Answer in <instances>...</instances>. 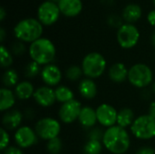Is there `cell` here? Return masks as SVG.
I'll return each mask as SVG.
<instances>
[{
    "instance_id": "6da1fadb",
    "label": "cell",
    "mask_w": 155,
    "mask_h": 154,
    "mask_svg": "<svg viewBox=\"0 0 155 154\" xmlns=\"http://www.w3.org/2000/svg\"><path fill=\"white\" fill-rule=\"evenodd\" d=\"M102 143L111 153L124 154L131 146V137L126 129L116 124L104 131Z\"/></svg>"
},
{
    "instance_id": "7a4b0ae2",
    "label": "cell",
    "mask_w": 155,
    "mask_h": 154,
    "mask_svg": "<svg viewBox=\"0 0 155 154\" xmlns=\"http://www.w3.org/2000/svg\"><path fill=\"white\" fill-rule=\"evenodd\" d=\"M31 61L37 63L39 65H47L52 64L56 55V48L54 43L45 37H41L33 42L28 49Z\"/></svg>"
},
{
    "instance_id": "3957f363",
    "label": "cell",
    "mask_w": 155,
    "mask_h": 154,
    "mask_svg": "<svg viewBox=\"0 0 155 154\" xmlns=\"http://www.w3.org/2000/svg\"><path fill=\"white\" fill-rule=\"evenodd\" d=\"M44 25L38 19L34 17L24 18L20 20L14 27L15 37L23 43H30L42 37Z\"/></svg>"
},
{
    "instance_id": "277c9868",
    "label": "cell",
    "mask_w": 155,
    "mask_h": 154,
    "mask_svg": "<svg viewBox=\"0 0 155 154\" xmlns=\"http://www.w3.org/2000/svg\"><path fill=\"white\" fill-rule=\"evenodd\" d=\"M107 66L104 56L98 52H91L87 54L82 61V70L86 78L96 79L102 76Z\"/></svg>"
},
{
    "instance_id": "5b68a950",
    "label": "cell",
    "mask_w": 155,
    "mask_h": 154,
    "mask_svg": "<svg viewBox=\"0 0 155 154\" xmlns=\"http://www.w3.org/2000/svg\"><path fill=\"white\" fill-rule=\"evenodd\" d=\"M130 128L132 134L139 140L147 141L155 137V119L149 114L136 117Z\"/></svg>"
},
{
    "instance_id": "8992f818",
    "label": "cell",
    "mask_w": 155,
    "mask_h": 154,
    "mask_svg": "<svg viewBox=\"0 0 155 154\" xmlns=\"http://www.w3.org/2000/svg\"><path fill=\"white\" fill-rule=\"evenodd\" d=\"M128 81L136 88H145L153 84V70L145 64H135L129 69Z\"/></svg>"
},
{
    "instance_id": "52a82bcc",
    "label": "cell",
    "mask_w": 155,
    "mask_h": 154,
    "mask_svg": "<svg viewBox=\"0 0 155 154\" xmlns=\"http://www.w3.org/2000/svg\"><path fill=\"white\" fill-rule=\"evenodd\" d=\"M35 131L38 138L48 142L59 136L61 124L58 120L53 117H44L36 122Z\"/></svg>"
},
{
    "instance_id": "ba28073f",
    "label": "cell",
    "mask_w": 155,
    "mask_h": 154,
    "mask_svg": "<svg viewBox=\"0 0 155 154\" xmlns=\"http://www.w3.org/2000/svg\"><path fill=\"white\" fill-rule=\"evenodd\" d=\"M116 39L122 48L132 49L140 40V31L134 24L124 23L117 30Z\"/></svg>"
},
{
    "instance_id": "9c48e42d",
    "label": "cell",
    "mask_w": 155,
    "mask_h": 154,
    "mask_svg": "<svg viewBox=\"0 0 155 154\" xmlns=\"http://www.w3.org/2000/svg\"><path fill=\"white\" fill-rule=\"evenodd\" d=\"M61 12L57 3L46 0L40 4L37 8V19L43 25H52L60 17Z\"/></svg>"
},
{
    "instance_id": "30bf717a",
    "label": "cell",
    "mask_w": 155,
    "mask_h": 154,
    "mask_svg": "<svg viewBox=\"0 0 155 154\" xmlns=\"http://www.w3.org/2000/svg\"><path fill=\"white\" fill-rule=\"evenodd\" d=\"M82 108L83 107L80 102L74 99L67 103H62L58 111V117L64 123H72L78 120Z\"/></svg>"
},
{
    "instance_id": "8fae6325",
    "label": "cell",
    "mask_w": 155,
    "mask_h": 154,
    "mask_svg": "<svg viewBox=\"0 0 155 154\" xmlns=\"http://www.w3.org/2000/svg\"><path fill=\"white\" fill-rule=\"evenodd\" d=\"M14 139L16 146L21 149H27L34 146L38 140V136L35 131L29 126L19 127L14 134Z\"/></svg>"
},
{
    "instance_id": "7c38bea8",
    "label": "cell",
    "mask_w": 155,
    "mask_h": 154,
    "mask_svg": "<svg viewBox=\"0 0 155 154\" xmlns=\"http://www.w3.org/2000/svg\"><path fill=\"white\" fill-rule=\"evenodd\" d=\"M96 115L98 123L106 128L116 125L118 112L109 103H102L96 109Z\"/></svg>"
},
{
    "instance_id": "4fadbf2b",
    "label": "cell",
    "mask_w": 155,
    "mask_h": 154,
    "mask_svg": "<svg viewBox=\"0 0 155 154\" xmlns=\"http://www.w3.org/2000/svg\"><path fill=\"white\" fill-rule=\"evenodd\" d=\"M40 76L42 81L45 84V85L53 87V86H58V84L61 83L63 78V74L57 65L54 64H50L45 65L42 68Z\"/></svg>"
},
{
    "instance_id": "5bb4252c",
    "label": "cell",
    "mask_w": 155,
    "mask_h": 154,
    "mask_svg": "<svg viewBox=\"0 0 155 154\" xmlns=\"http://www.w3.org/2000/svg\"><path fill=\"white\" fill-rule=\"evenodd\" d=\"M33 98L39 106L45 108L54 105V103L56 102L54 89L47 85H44L36 88Z\"/></svg>"
},
{
    "instance_id": "9a60e30c",
    "label": "cell",
    "mask_w": 155,
    "mask_h": 154,
    "mask_svg": "<svg viewBox=\"0 0 155 154\" xmlns=\"http://www.w3.org/2000/svg\"><path fill=\"white\" fill-rule=\"evenodd\" d=\"M24 119V113L19 110L11 109L5 113L2 118L3 128L6 131H14L17 130L21 127V123Z\"/></svg>"
},
{
    "instance_id": "2e32d148",
    "label": "cell",
    "mask_w": 155,
    "mask_h": 154,
    "mask_svg": "<svg viewBox=\"0 0 155 154\" xmlns=\"http://www.w3.org/2000/svg\"><path fill=\"white\" fill-rule=\"evenodd\" d=\"M57 5L61 14L67 17L77 16L83 10L82 0H60Z\"/></svg>"
},
{
    "instance_id": "e0dca14e",
    "label": "cell",
    "mask_w": 155,
    "mask_h": 154,
    "mask_svg": "<svg viewBox=\"0 0 155 154\" xmlns=\"http://www.w3.org/2000/svg\"><path fill=\"white\" fill-rule=\"evenodd\" d=\"M128 74L129 69H127L124 64L120 62L112 64L108 70V76L110 80L116 84H121L128 80Z\"/></svg>"
},
{
    "instance_id": "ac0fdd59",
    "label": "cell",
    "mask_w": 155,
    "mask_h": 154,
    "mask_svg": "<svg viewBox=\"0 0 155 154\" xmlns=\"http://www.w3.org/2000/svg\"><path fill=\"white\" fill-rule=\"evenodd\" d=\"M78 121L80 124L86 129L94 128L96 123H98L96 110L91 106H84L81 110Z\"/></svg>"
},
{
    "instance_id": "d6986e66",
    "label": "cell",
    "mask_w": 155,
    "mask_h": 154,
    "mask_svg": "<svg viewBox=\"0 0 155 154\" xmlns=\"http://www.w3.org/2000/svg\"><path fill=\"white\" fill-rule=\"evenodd\" d=\"M143 15L142 7L135 3H131L126 5L122 12V18L125 23L134 24L140 20Z\"/></svg>"
},
{
    "instance_id": "ffe728a7",
    "label": "cell",
    "mask_w": 155,
    "mask_h": 154,
    "mask_svg": "<svg viewBox=\"0 0 155 154\" xmlns=\"http://www.w3.org/2000/svg\"><path fill=\"white\" fill-rule=\"evenodd\" d=\"M78 91L83 98L92 100L97 94V85L93 79L84 78L80 81L78 85Z\"/></svg>"
},
{
    "instance_id": "44dd1931",
    "label": "cell",
    "mask_w": 155,
    "mask_h": 154,
    "mask_svg": "<svg viewBox=\"0 0 155 154\" xmlns=\"http://www.w3.org/2000/svg\"><path fill=\"white\" fill-rule=\"evenodd\" d=\"M15 92L10 88L2 87L0 89V111L5 113L11 110L15 104Z\"/></svg>"
},
{
    "instance_id": "7402d4cb",
    "label": "cell",
    "mask_w": 155,
    "mask_h": 154,
    "mask_svg": "<svg viewBox=\"0 0 155 154\" xmlns=\"http://www.w3.org/2000/svg\"><path fill=\"white\" fill-rule=\"evenodd\" d=\"M35 87L29 81H21L15 87V94L19 100H28L34 96Z\"/></svg>"
},
{
    "instance_id": "603a6c76",
    "label": "cell",
    "mask_w": 155,
    "mask_h": 154,
    "mask_svg": "<svg viewBox=\"0 0 155 154\" xmlns=\"http://www.w3.org/2000/svg\"><path fill=\"white\" fill-rule=\"evenodd\" d=\"M135 120V115L134 111L131 108H123L120 111H118L117 115V123L116 124L120 127H123L126 129L127 127H131Z\"/></svg>"
},
{
    "instance_id": "cb8c5ba5",
    "label": "cell",
    "mask_w": 155,
    "mask_h": 154,
    "mask_svg": "<svg viewBox=\"0 0 155 154\" xmlns=\"http://www.w3.org/2000/svg\"><path fill=\"white\" fill-rule=\"evenodd\" d=\"M56 102L64 103L74 99V93L71 88L65 85H58L54 89Z\"/></svg>"
},
{
    "instance_id": "d4e9b609",
    "label": "cell",
    "mask_w": 155,
    "mask_h": 154,
    "mask_svg": "<svg viewBox=\"0 0 155 154\" xmlns=\"http://www.w3.org/2000/svg\"><path fill=\"white\" fill-rule=\"evenodd\" d=\"M2 83L6 88L15 87L19 83V75L15 69H6L2 75Z\"/></svg>"
},
{
    "instance_id": "484cf974",
    "label": "cell",
    "mask_w": 155,
    "mask_h": 154,
    "mask_svg": "<svg viewBox=\"0 0 155 154\" xmlns=\"http://www.w3.org/2000/svg\"><path fill=\"white\" fill-rule=\"evenodd\" d=\"M103 143L98 140H88L84 146V154H101L103 151Z\"/></svg>"
},
{
    "instance_id": "4316f807",
    "label": "cell",
    "mask_w": 155,
    "mask_h": 154,
    "mask_svg": "<svg viewBox=\"0 0 155 154\" xmlns=\"http://www.w3.org/2000/svg\"><path fill=\"white\" fill-rule=\"evenodd\" d=\"M14 63L13 54L4 45L1 44L0 46V64L1 67L5 69L10 68V66Z\"/></svg>"
},
{
    "instance_id": "83f0119b",
    "label": "cell",
    "mask_w": 155,
    "mask_h": 154,
    "mask_svg": "<svg viewBox=\"0 0 155 154\" xmlns=\"http://www.w3.org/2000/svg\"><path fill=\"white\" fill-rule=\"evenodd\" d=\"M84 75L82 67L76 64L69 66L65 71V76L69 81L76 82L81 79V77Z\"/></svg>"
},
{
    "instance_id": "f1b7e54d",
    "label": "cell",
    "mask_w": 155,
    "mask_h": 154,
    "mask_svg": "<svg viewBox=\"0 0 155 154\" xmlns=\"http://www.w3.org/2000/svg\"><path fill=\"white\" fill-rule=\"evenodd\" d=\"M41 71H42L41 65H39L37 63L34 61H31L25 65V75L27 78H35L41 74Z\"/></svg>"
},
{
    "instance_id": "f546056e",
    "label": "cell",
    "mask_w": 155,
    "mask_h": 154,
    "mask_svg": "<svg viewBox=\"0 0 155 154\" xmlns=\"http://www.w3.org/2000/svg\"><path fill=\"white\" fill-rule=\"evenodd\" d=\"M46 150L50 154H60L63 150V142L59 137L47 142Z\"/></svg>"
},
{
    "instance_id": "4dcf8cb0",
    "label": "cell",
    "mask_w": 155,
    "mask_h": 154,
    "mask_svg": "<svg viewBox=\"0 0 155 154\" xmlns=\"http://www.w3.org/2000/svg\"><path fill=\"white\" fill-rule=\"evenodd\" d=\"M25 52V45L21 41L17 40L11 46V53L13 54V55L20 56V55L24 54Z\"/></svg>"
},
{
    "instance_id": "1f68e13d",
    "label": "cell",
    "mask_w": 155,
    "mask_h": 154,
    "mask_svg": "<svg viewBox=\"0 0 155 154\" xmlns=\"http://www.w3.org/2000/svg\"><path fill=\"white\" fill-rule=\"evenodd\" d=\"M0 136H1L0 150L3 152V151H5V150L9 146V143H10V136H9V133H7V131H6L5 129H4L3 127L0 129Z\"/></svg>"
},
{
    "instance_id": "d6a6232c",
    "label": "cell",
    "mask_w": 155,
    "mask_h": 154,
    "mask_svg": "<svg viewBox=\"0 0 155 154\" xmlns=\"http://www.w3.org/2000/svg\"><path fill=\"white\" fill-rule=\"evenodd\" d=\"M104 131H102L100 128L94 127L90 130V133H88V140H98L102 141L104 136Z\"/></svg>"
},
{
    "instance_id": "836d02e7",
    "label": "cell",
    "mask_w": 155,
    "mask_h": 154,
    "mask_svg": "<svg viewBox=\"0 0 155 154\" xmlns=\"http://www.w3.org/2000/svg\"><path fill=\"white\" fill-rule=\"evenodd\" d=\"M123 20L124 19L122 17H119L118 15H111L108 18V24L112 27H117L119 29L124 25Z\"/></svg>"
},
{
    "instance_id": "e575fe53",
    "label": "cell",
    "mask_w": 155,
    "mask_h": 154,
    "mask_svg": "<svg viewBox=\"0 0 155 154\" xmlns=\"http://www.w3.org/2000/svg\"><path fill=\"white\" fill-rule=\"evenodd\" d=\"M22 150L23 149L18 146H8L5 151H3L2 154H24Z\"/></svg>"
},
{
    "instance_id": "d590c367",
    "label": "cell",
    "mask_w": 155,
    "mask_h": 154,
    "mask_svg": "<svg viewBox=\"0 0 155 154\" xmlns=\"http://www.w3.org/2000/svg\"><path fill=\"white\" fill-rule=\"evenodd\" d=\"M135 154H155V150L150 146H143L140 148Z\"/></svg>"
},
{
    "instance_id": "8d00e7d4",
    "label": "cell",
    "mask_w": 155,
    "mask_h": 154,
    "mask_svg": "<svg viewBox=\"0 0 155 154\" xmlns=\"http://www.w3.org/2000/svg\"><path fill=\"white\" fill-rule=\"evenodd\" d=\"M147 21H148V23L152 26L155 27V9L151 10L148 13V15H147Z\"/></svg>"
},
{
    "instance_id": "74e56055",
    "label": "cell",
    "mask_w": 155,
    "mask_h": 154,
    "mask_svg": "<svg viewBox=\"0 0 155 154\" xmlns=\"http://www.w3.org/2000/svg\"><path fill=\"white\" fill-rule=\"evenodd\" d=\"M148 114L151 115L152 117H153L155 119V101L152 102L149 105V112Z\"/></svg>"
},
{
    "instance_id": "f35d334b",
    "label": "cell",
    "mask_w": 155,
    "mask_h": 154,
    "mask_svg": "<svg viewBox=\"0 0 155 154\" xmlns=\"http://www.w3.org/2000/svg\"><path fill=\"white\" fill-rule=\"evenodd\" d=\"M34 115H35V113H34L33 109H26L25 113H24V116H25L27 119H32V118H34Z\"/></svg>"
},
{
    "instance_id": "ab89813d",
    "label": "cell",
    "mask_w": 155,
    "mask_h": 154,
    "mask_svg": "<svg viewBox=\"0 0 155 154\" xmlns=\"http://www.w3.org/2000/svg\"><path fill=\"white\" fill-rule=\"evenodd\" d=\"M5 16H6L5 9L2 6V7H0V21H1V22H2V21H4V20H5Z\"/></svg>"
},
{
    "instance_id": "60d3db41",
    "label": "cell",
    "mask_w": 155,
    "mask_h": 154,
    "mask_svg": "<svg viewBox=\"0 0 155 154\" xmlns=\"http://www.w3.org/2000/svg\"><path fill=\"white\" fill-rule=\"evenodd\" d=\"M5 31L3 27L0 28V42L3 44L4 41H5Z\"/></svg>"
},
{
    "instance_id": "b9f144b4",
    "label": "cell",
    "mask_w": 155,
    "mask_h": 154,
    "mask_svg": "<svg viewBox=\"0 0 155 154\" xmlns=\"http://www.w3.org/2000/svg\"><path fill=\"white\" fill-rule=\"evenodd\" d=\"M151 40H152V44H153L155 46V29H154V31L153 32V34H152Z\"/></svg>"
},
{
    "instance_id": "7bdbcfd3",
    "label": "cell",
    "mask_w": 155,
    "mask_h": 154,
    "mask_svg": "<svg viewBox=\"0 0 155 154\" xmlns=\"http://www.w3.org/2000/svg\"><path fill=\"white\" fill-rule=\"evenodd\" d=\"M152 92L153 93V94L155 95V82H153V84H152Z\"/></svg>"
},
{
    "instance_id": "ee69618b",
    "label": "cell",
    "mask_w": 155,
    "mask_h": 154,
    "mask_svg": "<svg viewBox=\"0 0 155 154\" xmlns=\"http://www.w3.org/2000/svg\"><path fill=\"white\" fill-rule=\"evenodd\" d=\"M49 1H52V2H54V3H58L60 0H49Z\"/></svg>"
},
{
    "instance_id": "f6af8a7d",
    "label": "cell",
    "mask_w": 155,
    "mask_h": 154,
    "mask_svg": "<svg viewBox=\"0 0 155 154\" xmlns=\"http://www.w3.org/2000/svg\"><path fill=\"white\" fill-rule=\"evenodd\" d=\"M153 5H154L155 6V0H153Z\"/></svg>"
}]
</instances>
